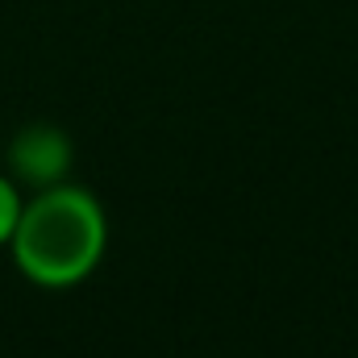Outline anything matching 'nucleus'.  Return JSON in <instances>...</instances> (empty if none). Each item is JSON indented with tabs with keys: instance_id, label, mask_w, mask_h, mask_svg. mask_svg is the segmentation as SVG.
Listing matches in <instances>:
<instances>
[{
	"instance_id": "f257e3e1",
	"label": "nucleus",
	"mask_w": 358,
	"mask_h": 358,
	"mask_svg": "<svg viewBox=\"0 0 358 358\" xmlns=\"http://www.w3.org/2000/svg\"><path fill=\"white\" fill-rule=\"evenodd\" d=\"M4 250L25 283L42 292H71L88 283L108 255V213L100 196L76 179L25 192L21 221Z\"/></svg>"
},
{
	"instance_id": "f03ea898",
	"label": "nucleus",
	"mask_w": 358,
	"mask_h": 358,
	"mask_svg": "<svg viewBox=\"0 0 358 358\" xmlns=\"http://www.w3.org/2000/svg\"><path fill=\"white\" fill-rule=\"evenodd\" d=\"M71 167H76L71 138L59 125H46V121L17 129L8 150H4V171L25 192H42V187H55V183L71 179Z\"/></svg>"
},
{
	"instance_id": "7ed1b4c3",
	"label": "nucleus",
	"mask_w": 358,
	"mask_h": 358,
	"mask_svg": "<svg viewBox=\"0 0 358 358\" xmlns=\"http://www.w3.org/2000/svg\"><path fill=\"white\" fill-rule=\"evenodd\" d=\"M21 208H25V187L8 171H0V246H8V238L21 221Z\"/></svg>"
}]
</instances>
